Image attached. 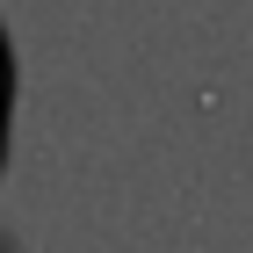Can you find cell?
Listing matches in <instances>:
<instances>
[{
  "label": "cell",
  "instance_id": "obj_2",
  "mask_svg": "<svg viewBox=\"0 0 253 253\" xmlns=\"http://www.w3.org/2000/svg\"><path fill=\"white\" fill-rule=\"evenodd\" d=\"M0 253H7V246H0Z\"/></svg>",
  "mask_w": 253,
  "mask_h": 253
},
{
  "label": "cell",
  "instance_id": "obj_1",
  "mask_svg": "<svg viewBox=\"0 0 253 253\" xmlns=\"http://www.w3.org/2000/svg\"><path fill=\"white\" fill-rule=\"evenodd\" d=\"M7 94H15V65H7V29H0V152H7Z\"/></svg>",
  "mask_w": 253,
  "mask_h": 253
}]
</instances>
